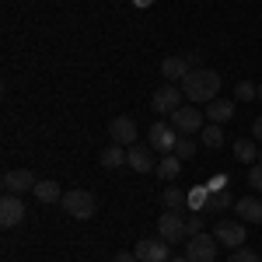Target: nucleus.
Instances as JSON below:
<instances>
[{
	"mask_svg": "<svg viewBox=\"0 0 262 262\" xmlns=\"http://www.w3.org/2000/svg\"><path fill=\"white\" fill-rule=\"evenodd\" d=\"M112 262H140V259H137V252H116Z\"/></svg>",
	"mask_w": 262,
	"mask_h": 262,
	"instance_id": "31",
	"label": "nucleus"
},
{
	"mask_svg": "<svg viewBox=\"0 0 262 262\" xmlns=\"http://www.w3.org/2000/svg\"><path fill=\"white\" fill-rule=\"evenodd\" d=\"M213 238H217L224 248H242L245 245V224L234 221V217H224V221H217V227H213Z\"/></svg>",
	"mask_w": 262,
	"mask_h": 262,
	"instance_id": "9",
	"label": "nucleus"
},
{
	"mask_svg": "<svg viewBox=\"0 0 262 262\" xmlns=\"http://www.w3.org/2000/svg\"><path fill=\"white\" fill-rule=\"evenodd\" d=\"M206 189H210V192H221V189H227V175H213V179L206 182Z\"/></svg>",
	"mask_w": 262,
	"mask_h": 262,
	"instance_id": "30",
	"label": "nucleus"
},
{
	"mask_svg": "<svg viewBox=\"0 0 262 262\" xmlns=\"http://www.w3.org/2000/svg\"><path fill=\"white\" fill-rule=\"evenodd\" d=\"M203 224H206V213H196V210H192V213L185 217V227H189V238H192V234H203Z\"/></svg>",
	"mask_w": 262,
	"mask_h": 262,
	"instance_id": "27",
	"label": "nucleus"
},
{
	"mask_svg": "<svg viewBox=\"0 0 262 262\" xmlns=\"http://www.w3.org/2000/svg\"><path fill=\"white\" fill-rule=\"evenodd\" d=\"M234 98H238V101H252V98H259V88H255V84H248V81H242L238 88H234Z\"/></svg>",
	"mask_w": 262,
	"mask_h": 262,
	"instance_id": "26",
	"label": "nucleus"
},
{
	"mask_svg": "<svg viewBox=\"0 0 262 262\" xmlns=\"http://www.w3.org/2000/svg\"><path fill=\"white\" fill-rule=\"evenodd\" d=\"M203 116H206L210 122H217V126H221V122L234 119V101H227V98H213L210 105H206V108H203Z\"/></svg>",
	"mask_w": 262,
	"mask_h": 262,
	"instance_id": "15",
	"label": "nucleus"
},
{
	"mask_svg": "<svg viewBox=\"0 0 262 262\" xmlns=\"http://www.w3.org/2000/svg\"><path fill=\"white\" fill-rule=\"evenodd\" d=\"M200 67V56L196 53H179V56H168V60L161 63V77L168 84H175V81H182L189 70H196Z\"/></svg>",
	"mask_w": 262,
	"mask_h": 262,
	"instance_id": "5",
	"label": "nucleus"
},
{
	"mask_svg": "<svg viewBox=\"0 0 262 262\" xmlns=\"http://www.w3.org/2000/svg\"><path fill=\"white\" fill-rule=\"evenodd\" d=\"M161 203H164V210H182V206L189 203V196H185L182 189H164V192H161Z\"/></svg>",
	"mask_w": 262,
	"mask_h": 262,
	"instance_id": "22",
	"label": "nucleus"
},
{
	"mask_svg": "<svg viewBox=\"0 0 262 262\" xmlns=\"http://www.w3.org/2000/svg\"><path fill=\"white\" fill-rule=\"evenodd\" d=\"M234 196H231V189H221V192H210V203H206V210H203V213H206V217H213V213H224V210H231V206H234Z\"/></svg>",
	"mask_w": 262,
	"mask_h": 262,
	"instance_id": "17",
	"label": "nucleus"
},
{
	"mask_svg": "<svg viewBox=\"0 0 262 262\" xmlns=\"http://www.w3.org/2000/svg\"><path fill=\"white\" fill-rule=\"evenodd\" d=\"M126 150H129V147H119V143L105 147V150H101V164H105V168H119V164H126Z\"/></svg>",
	"mask_w": 262,
	"mask_h": 262,
	"instance_id": "20",
	"label": "nucleus"
},
{
	"mask_svg": "<svg viewBox=\"0 0 262 262\" xmlns=\"http://www.w3.org/2000/svg\"><path fill=\"white\" fill-rule=\"evenodd\" d=\"M252 137H255V140L262 143V116H259V119H255V122H252Z\"/></svg>",
	"mask_w": 262,
	"mask_h": 262,
	"instance_id": "32",
	"label": "nucleus"
},
{
	"mask_svg": "<svg viewBox=\"0 0 262 262\" xmlns=\"http://www.w3.org/2000/svg\"><path fill=\"white\" fill-rule=\"evenodd\" d=\"M221 74L210 70V67H196L182 77V95L192 101V105H210V101L221 95Z\"/></svg>",
	"mask_w": 262,
	"mask_h": 262,
	"instance_id": "1",
	"label": "nucleus"
},
{
	"mask_svg": "<svg viewBox=\"0 0 262 262\" xmlns=\"http://www.w3.org/2000/svg\"><path fill=\"white\" fill-rule=\"evenodd\" d=\"M108 137H112V143H119V147H133L137 143V119L116 116V119L108 122Z\"/></svg>",
	"mask_w": 262,
	"mask_h": 262,
	"instance_id": "12",
	"label": "nucleus"
},
{
	"mask_svg": "<svg viewBox=\"0 0 262 262\" xmlns=\"http://www.w3.org/2000/svg\"><path fill=\"white\" fill-rule=\"evenodd\" d=\"M25 217H28L25 200L14 196V192H4V200H0V224H4V227H18Z\"/></svg>",
	"mask_w": 262,
	"mask_h": 262,
	"instance_id": "11",
	"label": "nucleus"
},
{
	"mask_svg": "<svg viewBox=\"0 0 262 262\" xmlns=\"http://www.w3.org/2000/svg\"><path fill=\"white\" fill-rule=\"evenodd\" d=\"M175 140H179V129L171 122H154L147 129V147L150 150H161V154H171L175 150Z\"/></svg>",
	"mask_w": 262,
	"mask_h": 262,
	"instance_id": "7",
	"label": "nucleus"
},
{
	"mask_svg": "<svg viewBox=\"0 0 262 262\" xmlns=\"http://www.w3.org/2000/svg\"><path fill=\"white\" fill-rule=\"evenodd\" d=\"M182 88H175V84H161L158 91H154V98H150V108L158 112V116H171V112H179L182 108Z\"/></svg>",
	"mask_w": 262,
	"mask_h": 262,
	"instance_id": "6",
	"label": "nucleus"
},
{
	"mask_svg": "<svg viewBox=\"0 0 262 262\" xmlns=\"http://www.w3.org/2000/svg\"><path fill=\"white\" fill-rule=\"evenodd\" d=\"M259 98H262V84H259Z\"/></svg>",
	"mask_w": 262,
	"mask_h": 262,
	"instance_id": "35",
	"label": "nucleus"
},
{
	"mask_svg": "<svg viewBox=\"0 0 262 262\" xmlns=\"http://www.w3.org/2000/svg\"><path fill=\"white\" fill-rule=\"evenodd\" d=\"M133 252H137V259H140V262H168V259H171L164 238H143V242H137Z\"/></svg>",
	"mask_w": 262,
	"mask_h": 262,
	"instance_id": "13",
	"label": "nucleus"
},
{
	"mask_svg": "<svg viewBox=\"0 0 262 262\" xmlns=\"http://www.w3.org/2000/svg\"><path fill=\"white\" fill-rule=\"evenodd\" d=\"M0 185H4V192H14V196H25V192H35V185H39V179L28 171V168H14V171H4V179H0Z\"/></svg>",
	"mask_w": 262,
	"mask_h": 262,
	"instance_id": "8",
	"label": "nucleus"
},
{
	"mask_svg": "<svg viewBox=\"0 0 262 262\" xmlns=\"http://www.w3.org/2000/svg\"><path fill=\"white\" fill-rule=\"evenodd\" d=\"M154 171H158L164 182H175L182 175V161L175 158V154H161V161H158V168H154Z\"/></svg>",
	"mask_w": 262,
	"mask_h": 262,
	"instance_id": "18",
	"label": "nucleus"
},
{
	"mask_svg": "<svg viewBox=\"0 0 262 262\" xmlns=\"http://www.w3.org/2000/svg\"><path fill=\"white\" fill-rule=\"evenodd\" d=\"M35 200L49 206V203H60L63 192H60V185H56L53 179H46V182H39V185H35Z\"/></svg>",
	"mask_w": 262,
	"mask_h": 262,
	"instance_id": "19",
	"label": "nucleus"
},
{
	"mask_svg": "<svg viewBox=\"0 0 262 262\" xmlns=\"http://www.w3.org/2000/svg\"><path fill=\"white\" fill-rule=\"evenodd\" d=\"M168 262H189V259H185V255H179V259H168Z\"/></svg>",
	"mask_w": 262,
	"mask_h": 262,
	"instance_id": "34",
	"label": "nucleus"
},
{
	"mask_svg": "<svg viewBox=\"0 0 262 262\" xmlns=\"http://www.w3.org/2000/svg\"><path fill=\"white\" fill-rule=\"evenodd\" d=\"M234 158L238 161H259V147H255V140H234Z\"/></svg>",
	"mask_w": 262,
	"mask_h": 262,
	"instance_id": "21",
	"label": "nucleus"
},
{
	"mask_svg": "<svg viewBox=\"0 0 262 262\" xmlns=\"http://www.w3.org/2000/svg\"><path fill=\"white\" fill-rule=\"evenodd\" d=\"M200 133H203V143H206V147H221V143H224V129L217 126V122H210V126H203Z\"/></svg>",
	"mask_w": 262,
	"mask_h": 262,
	"instance_id": "25",
	"label": "nucleus"
},
{
	"mask_svg": "<svg viewBox=\"0 0 262 262\" xmlns=\"http://www.w3.org/2000/svg\"><path fill=\"white\" fill-rule=\"evenodd\" d=\"M171 126L179 129V137L200 133V129H203V112L196 108V105H182L179 112H171Z\"/></svg>",
	"mask_w": 262,
	"mask_h": 262,
	"instance_id": "10",
	"label": "nucleus"
},
{
	"mask_svg": "<svg viewBox=\"0 0 262 262\" xmlns=\"http://www.w3.org/2000/svg\"><path fill=\"white\" fill-rule=\"evenodd\" d=\"M158 234H161L168 245H179V242L189 238V227H185L182 210H164L161 217H158Z\"/></svg>",
	"mask_w": 262,
	"mask_h": 262,
	"instance_id": "3",
	"label": "nucleus"
},
{
	"mask_svg": "<svg viewBox=\"0 0 262 262\" xmlns=\"http://www.w3.org/2000/svg\"><path fill=\"white\" fill-rule=\"evenodd\" d=\"M217 248H221V242L213 238V234H192L189 238V245H185V259L189 262H213L217 259Z\"/></svg>",
	"mask_w": 262,
	"mask_h": 262,
	"instance_id": "4",
	"label": "nucleus"
},
{
	"mask_svg": "<svg viewBox=\"0 0 262 262\" xmlns=\"http://www.w3.org/2000/svg\"><path fill=\"white\" fill-rule=\"evenodd\" d=\"M171 154H175L179 161H192V154H196V140H192V137H179Z\"/></svg>",
	"mask_w": 262,
	"mask_h": 262,
	"instance_id": "23",
	"label": "nucleus"
},
{
	"mask_svg": "<svg viewBox=\"0 0 262 262\" xmlns=\"http://www.w3.org/2000/svg\"><path fill=\"white\" fill-rule=\"evenodd\" d=\"M60 206H63V213L74 217V221H91L98 203H95V196H91L88 189H67L63 200H60Z\"/></svg>",
	"mask_w": 262,
	"mask_h": 262,
	"instance_id": "2",
	"label": "nucleus"
},
{
	"mask_svg": "<svg viewBox=\"0 0 262 262\" xmlns=\"http://www.w3.org/2000/svg\"><path fill=\"white\" fill-rule=\"evenodd\" d=\"M248 189L262 192V164H252V168H248Z\"/></svg>",
	"mask_w": 262,
	"mask_h": 262,
	"instance_id": "29",
	"label": "nucleus"
},
{
	"mask_svg": "<svg viewBox=\"0 0 262 262\" xmlns=\"http://www.w3.org/2000/svg\"><path fill=\"white\" fill-rule=\"evenodd\" d=\"M234 210H238V217H245V224H262V200L255 196H242L234 203Z\"/></svg>",
	"mask_w": 262,
	"mask_h": 262,
	"instance_id": "16",
	"label": "nucleus"
},
{
	"mask_svg": "<svg viewBox=\"0 0 262 262\" xmlns=\"http://www.w3.org/2000/svg\"><path fill=\"white\" fill-rule=\"evenodd\" d=\"M126 164H129L133 171H140V175H147V171H154V168H158L154 150H150V147H140V143H133V147L126 150Z\"/></svg>",
	"mask_w": 262,
	"mask_h": 262,
	"instance_id": "14",
	"label": "nucleus"
},
{
	"mask_svg": "<svg viewBox=\"0 0 262 262\" xmlns=\"http://www.w3.org/2000/svg\"><path fill=\"white\" fill-rule=\"evenodd\" d=\"M154 0H133V7H150Z\"/></svg>",
	"mask_w": 262,
	"mask_h": 262,
	"instance_id": "33",
	"label": "nucleus"
},
{
	"mask_svg": "<svg viewBox=\"0 0 262 262\" xmlns=\"http://www.w3.org/2000/svg\"><path fill=\"white\" fill-rule=\"evenodd\" d=\"M206 203H210V189H206V185H196V189L189 192V210L203 213V210H206Z\"/></svg>",
	"mask_w": 262,
	"mask_h": 262,
	"instance_id": "24",
	"label": "nucleus"
},
{
	"mask_svg": "<svg viewBox=\"0 0 262 262\" xmlns=\"http://www.w3.org/2000/svg\"><path fill=\"white\" fill-rule=\"evenodd\" d=\"M227 262H262V259L252 252V248H245V245H242V248H234V252H231V259H227Z\"/></svg>",
	"mask_w": 262,
	"mask_h": 262,
	"instance_id": "28",
	"label": "nucleus"
}]
</instances>
